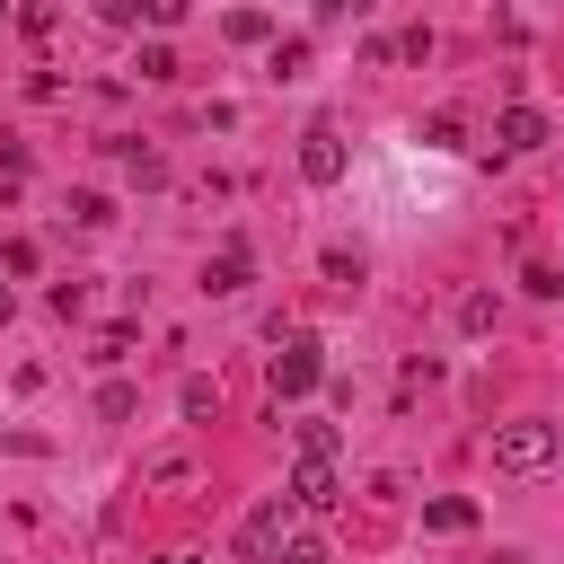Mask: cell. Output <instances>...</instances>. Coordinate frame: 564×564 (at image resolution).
<instances>
[{"mask_svg":"<svg viewBox=\"0 0 564 564\" xmlns=\"http://www.w3.org/2000/svg\"><path fill=\"white\" fill-rule=\"evenodd\" d=\"M555 458H564V423H538V414H529V423H502V432H494V467H502V476H538V467H555Z\"/></svg>","mask_w":564,"mask_h":564,"instance_id":"obj_1","label":"cell"},{"mask_svg":"<svg viewBox=\"0 0 564 564\" xmlns=\"http://www.w3.org/2000/svg\"><path fill=\"white\" fill-rule=\"evenodd\" d=\"M291 520H300V511H291V494H273V502H256V511L238 520V564H273V546L291 538Z\"/></svg>","mask_w":564,"mask_h":564,"instance_id":"obj_2","label":"cell"},{"mask_svg":"<svg viewBox=\"0 0 564 564\" xmlns=\"http://www.w3.org/2000/svg\"><path fill=\"white\" fill-rule=\"evenodd\" d=\"M273 344H282V352H273V370H264V379H273V397H308V388L326 379L317 335H273Z\"/></svg>","mask_w":564,"mask_h":564,"instance_id":"obj_3","label":"cell"},{"mask_svg":"<svg viewBox=\"0 0 564 564\" xmlns=\"http://www.w3.org/2000/svg\"><path fill=\"white\" fill-rule=\"evenodd\" d=\"M282 494H291V511H308V520H326V511L344 502V476H335V458H300Z\"/></svg>","mask_w":564,"mask_h":564,"instance_id":"obj_4","label":"cell"},{"mask_svg":"<svg viewBox=\"0 0 564 564\" xmlns=\"http://www.w3.org/2000/svg\"><path fill=\"white\" fill-rule=\"evenodd\" d=\"M300 176H308V185H344V132H335L326 115L300 132Z\"/></svg>","mask_w":564,"mask_h":564,"instance_id":"obj_5","label":"cell"},{"mask_svg":"<svg viewBox=\"0 0 564 564\" xmlns=\"http://www.w3.org/2000/svg\"><path fill=\"white\" fill-rule=\"evenodd\" d=\"M546 141H555L546 106H502L494 115V150H546Z\"/></svg>","mask_w":564,"mask_h":564,"instance_id":"obj_6","label":"cell"},{"mask_svg":"<svg viewBox=\"0 0 564 564\" xmlns=\"http://www.w3.org/2000/svg\"><path fill=\"white\" fill-rule=\"evenodd\" d=\"M247 273H256V256H247V238H220V256L203 264V291H212V300H229V291H247Z\"/></svg>","mask_w":564,"mask_h":564,"instance_id":"obj_7","label":"cell"},{"mask_svg":"<svg viewBox=\"0 0 564 564\" xmlns=\"http://www.w3.org/2000/svg\"><path fill=\"white\" fill-rule=\"evenodd\" d=\"M423 529L458 538V529H476V502H467V494H432V502H423Z\"/></svg>","mask_w":564,"mask_h":564,"instance_id":"obj_8","label":"cell"},{"mask_svg":"<svg viewBox=\"0 0 564 564\" xmlns=\"http://www.w3.org/2000/svg\"><path fill=\"white\" fill-rule=\"evenodd\" d=\"M132 414H141V388L132 379H106L97 388V423H132Z\"/></svg>","mask_w":564,"mask_h":564,"instance_id":"obj_9","label":"cell"},{"mask_svg":"<svg viewBox=\"0 0 564 564\" xmlns=\"http://www.w3.org/2000/svg\"><path fill=\"white\" fill-rule=\"evenodd\" d=\"M176 414H185V423H212V414H220V388H212V379L194 370V379L176 388Z\"/></svg>","mask_w":564,"mask_h":564,"instance_id":"obj_10","label":"cell"},{"mask_svg":"<svg viewBox=\"0 0 564 564\" xmlns=\"http://www.w3.org/2000/svg\"><path fill=\"white\" fill-rule=\"evenodd\" d=\"M115 159H123V176H132V185H159V176H167V167H159V150H141V141H115Z\"/></svg>","mask_w":564,"mask_h":564,"instance_id":"obj_11","label":"cell"},{"mask_svg":"<svg viewBox=\"0 0 564 564\" xmlns=\"http://www.w3.org/2000/svg\"><path fill=\"white\" fill-rule=\"evenodd\" d=\"M264 70H273V79H300V70H308V35H282V44H273V62H264Z\"/></svg>","mask_w":564,"mask_h":564,"instance_id":"obj_12","label":"cell"},{"mask_svg":"<svg viewBox=\"0 0 564 564\" xmlns=\"http://www.w3.org/2000/svg\"><path fill=\"white\" fill-rule=\"evenodd\" d=\"M291 432H300V458H335V449H344L335 423H291Z\"/></svg>","mask_w":564,"mask_h":564,"instance_id":"obj_13","label":"cell"},{"mask_svg":"<svg viewBox=\"0 0 564 564\" xmlns=\"http://www.w3.org/2000/svg\"><path fill=\"white\" fill-rule=\"evenodd\" d=\"M185 476H194V458H185V449H159V458L141 467V485H185Z\"/></svg>","mask_w":564,"mask_h":564,"instance_id":"obj_14","label":"cell"},{"mask_svg":"<svg viewBox=\"0 0 564 564\" xmlns=\"http://www.w3.org/2000/svg\"><path fill=\"white\" fill-rule=\"evenodd\" d=\"M273 564H326V538H308V529H291V538L273 546Z\"/></svg>","mask_w":564,"mask_h":564,"instance_id":"obj_15","label":"cell"},{"mask_svg":"<svg viewBox=\"0 0 564 564\" xmlns=\"http://www.w3.org/2000/svg\"><path fill=\"white\" fill-rule=\"evenodd\" d=\"M264 35H273L264 9H229V44H264Z\"/></svg>","mask_w":564,"mask_h":564,"instance_id":"obj_16","label":"cell"},{"mask_svg":"<svg viewBox=\"0 0 564 564\" xmlns=\"http://www.w3.org/2000/svg\"><path fill=\"white\" fill-rule=\"evenodd\" d=\"M70 220H79V229H106L115 203H106V194H70Z\"/></svg>","mask_w":564,"mask_h":564,"instance_id":"obj_17","label":"cell"},{"mask_svg":"<svg viewBox=\"0 0 564 564\" xmlns=\"http://www.w3.org/2000/svg\"><path fill=\"white\" fill-rule=\"evenodd\" d=\"M317 264H326V282H344V291H352V282H361V256H352V247H326V256H317Z\"/></svg>","mask_w":564,"mask_h":564,"instance_id":"obj_18","label":"cell"},{"mask_svg":"<svg viewBox=\"0 0 564 564\" xmlns=\"http://www.w3.org/2000/svg\"><path fill=\"white\" fill-rule=\"evenodd\" d=\"M458 326L485 335V326H494V291H467V300H458Z\"/></svg>","mask_w":564,"mask_h":564,"instance_id":"obj_19","label":"cell"},{"mask_svg":"<svg viewBox=\"0 0 564 564\" xmlns=\"http://www.w3.org/2000/svg\"><path fill=\"white\" fill-rule=\"evenodd\" d=\"M423 141H432V150H458V141H467V123H458V115H432V123H423Z\"/></svg>","mask_w":564,"mask_h":564,"instance_id":"obj_20","label":"cell"},{"mask_svg":"<svg viewBox=\"0 0 564 564\" xmlns=\"http://www.w3.org/2000/svg\"><path fill=\"white\" fill-rule=\"evenodd\" d=\"M520 282H529V291H538V300H564V264H529V273H520Z\"/></svg>","mask_w":564,"mask_h":564,"instance_id":"obj_21","label":"cell"},{"mask_svg":"<svg viewBox=\"0 0 564 564\" xmlns=\"http://www.w3.org/2000/svg\"><path fill=\"white\" fill-rule=\"evenodd\" d=\"M397 62H432V26H405L397 35Z\"/></svg>","mask_w":564,"mask_h":564,"instance_id":"obj_22","label":"cell"},{"mask_svg":"<svg viewBox=\"0 0 564 564\" xmlns=\"http://www.w3.org/2000/svg\"><path fill=\"white\" fill-rule=\"evenodd\" d=\"M141 79H176V53L167 44H141Z\"/></svg>","mask_w":564,"mask_h":564,"instance_id":"obj_23","label":"cell"},{"mask_svg":"<svg viewBox=\"0 0 564 564\" xmlns=\"http://www.w3.org/2000/svg\"><path fill=\"white\" fill-rule=\"evenodd\" d=\"M185 9H194V0H141V26H176Z\"/></svg>","mask_w":564,"mask_h":564,"instance_id":"obj_24","label":"cell"},{"mask_svg":"<svg viewBox=\"0 0 564 564\" xmlns=\"http://www.w3.org/2000/svg\"><path fill=\"white\" fill-rule=\"evenodd\" d=\"M97 18L106 26H141V0H97Z\"/></svg>","mask_w":564,"mask_h":564,"instance_id":"obj_25","label":"cell"},{"mask_svg":"<svg viewBox=\"0 0 564 564\" xmlns=\"http://www.w3.org/2000/svg\"><path fill=\"white\" fill-rule=\"evenodd\" d=\"M344 9H370V0H317V18H326V26H335Z\"/></svg>","mask_w":564,"mask_h":564,"instance_id":"obj_26","label":"cell"},{"mask_svg":"<svg viewBox=\"0 0 564 564\" xmlns=\"http://www.w3.org/2000/svg\"><path fill=\"white\" fill-rule=\"evenodd\" d=\"M9 317H18V291H9V282H0V326H9Z\"/></svg>","mask_w":564,"mask_h":564,"instance_id":"obj_27","label":"cell"},{"mask_svg":"<svg viewBox=\"0 0 564 564\" xmlns=\"http://www.w3.org/2000/svg\"><path fill=\"white\" fill-rule=\"evenodd\" d=\"M485 564H529V555H485Z\"/></svg>","mask_w":564,"mask_h":564,"instance_id":"obj_28","label":"cell"},{"mask_svg":"<svg viewBox=\"0 0 564 564\" xmlns=\"http://www.w3.org/2000/svg\"><path fill=\"white\" fill-rule=\"evenodd\" d=\"M167 564H203V555H167Z\"/></svg>","mask_w":564,"mask_h":564,"instance_id":"obj_29","label":"cell"}]
</instances>
